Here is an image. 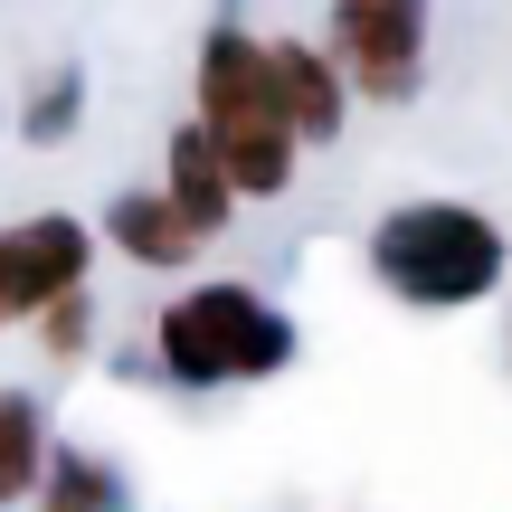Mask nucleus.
<instances>
[{
  "instance_id": "obj_1",
  "label": "nucleus",
  "mask_w": 512,
  "mask_h": 512,
  "mask_svg": "<svg viewBox=\"0 0 512 512\" xmlns=\"http://www.w3.org/2000/svg\"><path fill=\"white\" fill-rule=\"evenodd\" d=\"M190 95H200V114H190V124L219 143L238 200H285L304 143H294V124H285V95H275V48H266V38L238 29V19H219V29L200 38Z\"/></svg>"
},
{
  "instance_id": "obj_2",
  "label": "nucleus",
  "mask_w": 512,
  "mask_h": 512,
  "mask_svg": "<svg viewBox=\"0 0 512 512\" xmlns=\"http://www.w3.org/2000/svg\"><path fill=\"white\" fill-rule=\"evenodd\" d=\"M512 238L494 228V209L475 200H399L370 228V275L418 313H465L503 285Z\"/></svg>"
},
{
  "instance_id": "obj_3",
  "label": "nucleus",
  "mask_w": 512,
  "mask_h": 512,
  "mask_svg": "<svg viewBox=\"0 0 512 512\" xmlns=\"http://www.w3.org/2000/svg\"><path fill=\"white\" fill-rule=\"evenodd\" d=\"M152 361L181 389H247V380H275L294 361V323L256 285L209 275V285H181L152 313Z\"/></svg>"
},
{
  "instance_id": "obj_4",
  "label": "nucleus",
  "mask_w": 512,
  "mask_h": 512,
  "mask_svg": "<svg viewBox=\"0 0 512 512\" xmlns=\"http://www.w3.org/2000/svg\"><path fill=\"white\" fill-rule=\"evenodd\" d=\"M427 29H437V0H332V38L351 95L370 105H418L427 86Z\"/></svg>"
},
{
  "instance_id": "obj_5",
  "label": "nucleus",
  "mask_w": 512,
  "mask_h": 512,
  "mask_svg": "<svg viewBox=\"0 0 512 512\" xmlns=\"http://www.w3.org/2000/svg\"><path fill=\"white\" fill-rule=\"evenodd\" d=\"M86 266H95V228L67 219V209H38V219L0 228V285H10L19 323H38L48 304L86 294Z\"/></svg>"
},
{
  "instance_id": "obj_6",
  "label": "nucleus",
  "mask_w": 512,
  "mask_h": 512,
  "mask_svg": "<svg viewBox=\"0 0 512 512\" xmlns=\"http://www.w3.org/2000/svg\"><path fill=\"white\" fill-rule=\"evenodd\" d=\"M275 48V95H285V124L294 143H332L351 124V76L323 38H266Z\"/></svg>"
},
{
  "instance_id": "obj_7",
  "label": "nucleus",
  "mask_w": 512,
  "mask_h": 512,
  "mask_svg": "<svg viewBox=\"0 0 512 512\" xmlns=\"http://www.w3.org/2000/svg\"><path fill=\"white\" fill-rule=\"evenodd\" d=\"M162 190H171V209H181L200 238H219V228L238 219V181H228L219 143H209L200 124H181V133H171V152H162Z\"/></svg>"
},
{
  "instance_id": "obj_8",
  "label": "nucleus",
  "mask_w": 512,
  "mask_h": 512,
  "mask_svg": "<svg viewBox=\"0 0 512 512\" xmlns=\"http://www.w3.org/2000/svg\"><path fill=\"white\" fill-rule=\"evenodd\" d=\"M105 238H114V256H133V266H152V275H171V266H190L209 238L171 209V190H124V200L105 209Z\"/></svg>"
},
{
  "instance_id": "obj_9",
  "label": "nucleus",
  "mask_w": 512,
  "mask_h": 512,
  "mask_svg": "<svg viewBox=\"0 0 512 512\" xmlns=\"http://www.w3.org/2000/svg\"><path fill=\"white\" fill-rule=\"evenodd\" d=\"M48 408L29 399V389H0V512L38 503V484H48Z\"/></svg>"
},
{
  "instance_id": "obj_10",
  "label": "nucleus",
  "mask_w": 512,
  "mask_h": 512,
  "mask_svg": "<svg viewBox=\"0 0 512 512\" xmlns=\"http://www.w3.org/2000/svg\"><path fill=\"white\" fill-rule=\"evenodd\" d=\"M114 503H124V484H114L105 456H86V446H57V456H48L38 512H114Z\"/></svg>"
},
{
  "instance_id": "obj_11",
  "label": "nucleus",
  "mask_w": 512,
  "mask_h": 512,
  "mask_svg": "<svg viewBox=\"0 0 512 512\" xmlns=\"http://www.w3.org/2000/svg\"><path fill=\"white\" fill-rule=\"evenodd\" d=\"M76 105H86V76H76V67H48V76H38V95L19 105V124H29V143H57V133L76 124Z\"/></svg>"
},
{
  "instance_id": "obj_12",
  "label": "nucleus",
  "mask_w": 512,
  "mask_h": 512,
  "mask_svg": "<svg viewBox=\"0 0 512 512\" xmlns=\"http://www.w3.org/2000/svg\"><path fill=\"white\" fill-rule=\"evenodd\" d=\"M38 342H48L57 361H86V342H95V304H86V294L48 304V313H38Z\"/></svg>"
},
{
  "instance_id": "obj_13",
  "label": "nucleus",
  "mask_w": 512,
  "mask_h": 512,
  "mask_svg": "<svg viewBox=\"0 0 512 512\" xmlns=\"http://www.w3.org/2000/svg\"><path fill=\"white\" fill-rule=\"evenodd\" d=\"M0 323H19V313H10V285H0Z\"/></svg>"
}]
</instances>
